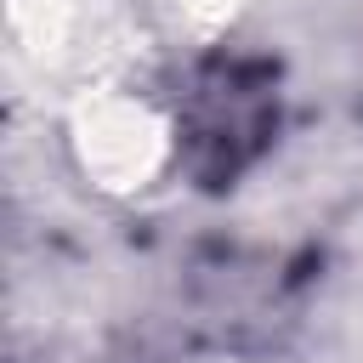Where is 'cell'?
Masks as SVG:
<instances>
[{
  "label": "cell",
  "instance_id": "obj_1",
  "mask_svg": "<svg viewBox=\"0 0 363 363\" xmlns=\"http://www.w3.org/2000/svg\"><path fill=\"white\" fill-rule=\"evenodd\" d=\"M68 142H74L79 170L96 187L125 193V187H142L159 176V164L170 153V125L153 102H142L130 91H91L74 108Z\"/></svg>",
  "mask_w": 363,
  "mask_h": 363
}]
</instances>
